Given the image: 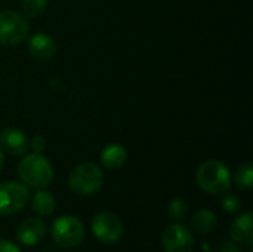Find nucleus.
<instances>
[{
  "instance_id": "18",
  "label": "nucleus",
  "mask_w": 253,
  "mask_h": 252,
  "mask_svg": "<svg viewBox=\"0 0 253 252\" xmlns=\"http://www.w3.org/2000/svg\"><path fill=\"white\" fill-rule=\"evenodd\" d=\"M21 7L24 12V16L27 18H40L47 7V0H22Z\"/></svg>"
},
{
  "instance_id": "15",
  "label": "nucleus",
  "mask_w": 253,
  "mask_h": 252,
  "mask_svg": "<svg viewBox=\"0 0 253 252\" xmlns=\"http://www.w3.org/2000/svg\"><path fill=\"white\" fill-rule=\"evenodd\" d=\"M216 226H218V217L211 209H200L191 218L193 230L200 235H209L215 232Z\"/></svg>"
},
{
  "instance_id": "3",
  "label": "nucleus",
  "mask_w": 253,
  "mask_h": 252,
  "mask_svg": "<svg viewBox=\"0 0 253 252\" xmlns=\"http://www.w3.org/2000/svg\"><path fill=\"white\" fill-rule=\"evenodd\" d=\"M104 172L95 162H82L68 175V187L77 196H92L101 190Z\"/></svg>"
},
{
  "instance_id": "22",
  "label": "nucleus",
  "mask_w": 253,
  "mask_h": 252,
  "mask_svg": "<svg viewBox=\"0 0 253 252\" xmlns=\"http://www.w3.org/2000/svg\"><path fill=\"white\" fill-rule=\"evenodd\" d=\"M0 252H21V250L13 242L0 238Z\"/></svg>"
},
{
  "instance_id": "21",
  "label": "nucleus",
  "mask_w": 253,
  "mask_h": 252,
  "mask_svg": "<svg viewBox=\"0 0 253 252\" xmlns=\"http://www.w3.org/2000/svg\"><path fill=\"white\" fill-rule=\"evenodd\" d=\"M215 252H242L240 248L237 247L236 242L233 241H222L216 245L215 248Z\"/></svg>"
},
{
  "instance_id": "8",
  "label": "nucleus",
  "mask_w": 253,
  "mask_h": 252,
  "mask_svg": "<svg viewBox=\"0 0 253 252\" xmlns=\"http://www.w3.org/2000/svg\"><path fill=\"white\" fill-rule=\"evenodd\" d=\"M162 244L166 252L194 251V236L191 230L181 223H175L166 227L162 235Z\"/></svg>"
},
{
  "instance_id": "10",
  "label": "nucleus",
  "mask_w": 253,
  "mask_h": 252,
  "mask_svg": "<svg viewBox=\"0 0 253 252\" xmlns=\"http://www.w3.org/2000/svg\"><path fill=\"white\" fill-rule=\"evenodd\" d=\"M0 149L10 156H24L28 153L30 140L18 128H6L0 134Z\"/></svg>"
},
{
  "instance_id": "1",
  "label": "nucleus",
  "mask_w": 253,
  "mask_h": 252,
  "mask_svg": "<svg viewBox=\"0 0 253 252\" xmlns=\"http://www.w3.org/2000/svg\"><path fill=\"white\" fill-rule=\"evenodd\" d=\"M196 181L200 190L208 195H224L230 190L233 177L228 166L221 160H206L196 172Z\"/></svg>"
},
{
  "instance_id": "6",
  "label": "nucleus",
  "mask_w": 253,
  "mask_h": 252,
  "mask_svg": "<svg viewBox=\"0 0 253 252\" xmlns=\"http://www.w3.org/2000/svg\"><path fill=\"white\" fill-rule=\"evenodd\" d=\"M30 190L24 183H0V215H15L30 202Z\"/></svg>"
},
{
  "instance_id": "12",
  "label": "nucleus",
  "mask_w": 253,
  "mask_h": 252,
  "mask_svg": "<svg viewBox=\"0 0 253 252\" xmlns=\"http://www.w3.org/2000/svg\"><path fill=\"white\" fill-rule=\"evenodd\" d=\"M230 238L237 245H252L253 242V217L252 212L239 215L230 226Z\"/></svg>"
},
{
  "instance_id": "17",
  "label": "nucleus",
  "mask_w": 253,
  "mask_h": 252,
  "mask_svg": "<svg viewBox=\"0 0 253 252\" xmlns=\"http://www.w3.org/2000/svg\"><path fill=\"white\" fill-rule=\"evenodd\" d=\"M188 212H190V205L184 198H175L168 205V215L176 223L182 221L188 215Z\"/></svg>"
},
{
  "instance_id": "2",
  "label": "nucleus",
  "mask_w": 253,
  "mask_h": 252,
  "mask_svg": "<svg viewBox=\"0 0 253 252\" xmlns=\"http://www.w3.org/2000/svg\"><path fill=\"white\" fill-rule=\"evenodd\" d=\"M18 175L30 189H46L53 180V168L42 153H30L24 154L22 160L19 162Z\"/></svg>"
},
{
  "instance_id": "9",
  "label": "nucleus",
  "mask_w": 253,
  "mask_h": 252,
  "mask_svg": "<svg viewBox=\"0 0 253 252\" xmlns=\"http://www.w3.org/2000/svg\"><path fill=\"white\" fill-rule=\"evenodd\" d=\"M28 53L40 62H47L56 55V42L47 33H36L28 39L27 43Z\"/></svg>"
},
{
  "instance_id": "7",
  "label": "nucleus",
  "mask_w": 253,
  "mask_h": 252,
  "mask_svg": "<svg viewBox=\"0 0 253 252\" xmlns=\"http://www.w3.org/2000/svg\"><path fill=\"white\" fill-rule=\"evenodd\" d=\"M93 236L102 244H116L123 235V224L120 218L108 211L98 212L90 223Z\"/></svg>"
},
{
  "instance_id": "23",
  "label": "nucleus",
  "mask_w": 253,
  "mask_h": 252,
  "mask_svg": "<svg viewBox=\"0 0 253 252\" xmlns=\"http://www.w3.org/2000/svg\"><path fill=\"white\" fill-rule=\"evenodd\" d=\"M3 166H4V151L0 149V171H1Z\"/></svg>"
},
{
  "instance_id": "14",
  "label": "nucleus",
  "mask_w": 253,
  "mask_h": 252,
  "mask_svg": "<svg viewBox=\"0 0 253 252\" xmlns=\"http://www.w3.org/2000/svg\"><path fill=\"white\" fill-rule=\"evenodd\" d=\"M30 201H31L33 212L37 214L39 217H50L56 209L55 196L44 189H39L34 193V196L30 198Z\"/></svg>"
},
{
  "instance_id": "5",
  "label": "nucleus",
  "mask_w": 253,
  "mask_h": 252,
  "mask_svg": "<svg viewBox=\"0 0 253 252\" xmlns=\"http://www.w3.org/2000/svg\"><path fill=\"white\" fill-rule=\"evenodd\" d=\"M30 33L27 18L12 9L0 12V45L15 46L22 43Z\"/></svg>"
},
{
  "instance_id": "11",
  "label": "nucleus",
  "mask_w": 253,
  "mask_h": 252,
  "mask_svg": "<svg viewBox=\"0 0 253 252\" xmlns=\"http://www.w3.org/2000/svg\"><path fill=\"white\" fill-rule=\"evenodd\" d=\"M46 235V224L40 218H27L16 227V239L25 247L37 245Z\"/></svg>"
},
{
  "instance_id": "20",
  "label": "nucleus",
  "mask_w": 253,
  "mask_h": 252,
  "mask_svg": "<svg viewBox=\"0 0 253 252\" xmlns=\"http://www.w3.org/2000/svg\"><path fill=\"white\" fill-rule=\"evenodd\" d=\"M46 138L43 135H34L30 140V149L33 150V153H43L46 149Z\"/></svg>"
},
{
  "instance_id": "19",
  "label": "nucleus",
  "mask_w": 253,
  "mask_h": 252,
  "mask_svg": "<svg viewBox=\"0 0 253 252\" xmlns=\"http://www.w3.org/2000/svg\"><path fill=\"white\" fill-rule=\"evenodd\" d=\"M224 199H222V206L225 209V212L228 214H236L242 209V199L239 198V195L236 193H224Z\"/></svg>"
},
{
  "instance_id": "13",
  "label": "nucleus",
  "mask_w": 253,
  "mask_h": 252,
  "mask_svg": "<svg viewBox=\"0 0 253 252\" xmlns=\"http://www.w3.org/2000/svg\"><path fill=\"white\" fill-rule=\"evenodd\" d=\"M99 159H101V165L104 168L120 169L127 160V151L122 144L113 143V144H108L102 149Z\"/></svg>"
},
{
  "instance_id": "16",
  "label": "nucleus",
  "mask_w": 253,
  "mask_h": 252,
  "mask_svg": "<svg viewBox=\"0 0 253 252\" xmlns=\"http://www.w3.org/2000/svg\"><path fill=\"white\" fill-rule=\"evenodd\" d=\"M234 183L242 190H249L253 186V165L251 162L242 163L236 174H234Z\"/></svg>"
},
{
  "instance_id": "4",
  "label": "nucleus",
  "mask_w": 253,
  "mask_h": 252,
  "mask_svg": "<svg viewBox=\"0 0 253 252\" xmlns=\"http://www.w3.org/2000/svg\"><path fill=\"white\" fill-rule=\"evenodd\" d=\"M50 236L58 247L74 248L84 239V224L73 215L59 217L50 226Z\"/></svg>"
}]
</instances>
